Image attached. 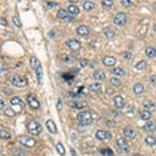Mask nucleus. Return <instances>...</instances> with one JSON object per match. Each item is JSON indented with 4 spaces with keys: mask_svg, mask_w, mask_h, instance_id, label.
<instances>
[{
    "mask_svg": "<svg viewBox=\"0 0 156 156\" xmlns=\"http://www.w3.org/2000/svg\"><path fill=\"white\" fill-rule=\"evenodd\" d=\"M77 120H78V122H80L81 125H90L91 122H93V113L89 111H82L78 113L77 116Z\"/></svg>",
    "mask_w": 156,
    "mask_h": 156,
    "instance_id": "f257e3e1",
    "label": "nucleus"
},
{
    "mask_svg": "<svg viewBox=\"0 0 156 156\" xmlns=\"http://www.w3.org/2000/svg\"><path fill=\"white\" fill-rule=\"evenodd\" d=\"M26 129H28V132L31 134V135H39V134H41V132H42L41 124H39L38 121H35V120L29 121L28 125H26Z\"/></svg>",
    "mask_w": 156,
    "mask_h": 156,
    "instance_id": "f03ea898",
    "label": "nucleus"
},
{
    "mask_svg": "<svg viewBox=\"0 0 156 156\" xmlns=\"http://www.w3.org/2000/svg\"><path fill=\"white\" fill-rule=\"evenodd\" d=\"M11 107L15 109V112H22L24 107H25V103L22 102V99L18 98V96H15L11 99Z\"/></svg>",
    "mask_w": 156,
    "mask_h": 156,
    "instance_id": "7ed1b4c3",
    "label": "nucleus"
},
{
    "mask_svg": "<svg viewBox=\"0 0 156 156\" xmlns=\"http://www.w3.org/2000/svg\"><path fill=\"white\" fill-rule=\"evenodd\" d=\"M126 21H128V17H126V15H125L124 12H119L117 15H115V17H113V22H115V25H117V26H125V24H126Z\"/></svg>",
    "mask_w": 156,
    "mask_h": 156,
    "instance_id": "20e7f679",
    "label": "nucleus"
},
{
    "mask_svg": "<svg viewBox=\"0 0 156 156\" xmlns=\"http://www.w3.org/2000/svg\"><path fill=\"white\" fill-rule=\"evenodd\" d=\"M18 142L25 147H34L35 146V143H37L35 139H34L33 137H30V135H21L18 138Z\"/></svg>",
    "mask_w": 156,
    "mask_h": 156,
    "instance_id": "39448f33",
    "label": "nucleus"
},
{
    "mask_svg": "<svg viewBox=\"0 0 156 156\" xmlns=\"http://www.w3.org/2000/svg\"><path fill=\"white\" fill-rule=\"evenodd\" d=\"M26 102H28L29 107L31 108V109H39L41 108V103H39V100L35 98V95H28V98H26Z\"/></svg>",
    "mask_w": 156,
    "mask_h": 156,
    "instance_id": "423d86ee",
    "label": "nucleus"
},
{
    "mask_svg": "<svg viewBox=\"0 0 156 156\" xmlns=\"http://www.w3.org/2000/svg\"><path fill=\"white\" fill-rule=\"evenodd\" d=\"M11 82H12L13 86H16V87H24V86H26V83H28L26 78L21 77V76H13Z\"/></svg>",
    "mask_w": 156,
    "mask_h": 156,
    "instance_id": "0eeeda50",
    "label": "nucleus"
},
{
    "mask_svg": "<svg viewBox=\"0 0 156 156\" xmlns=\"http://www.w3.org/2000/svg\"><path fill=\"white\" fill-rule=\"evenodd\" d=\"M95 137H96L98 141H107V139H111L112 138L111 133H108L107 130H96Z\"/></svg>",
    "mask_w": 156,
    "mask_h": 156,
    "instance_id": "6e6552de",
    "label": "nucleus"
},
{
    "mask_svg": "<svg viewBox=\"0 0 156 156\" xmlns=\"http://www.w3.org/2000/svg\"><path fill=\"white\" fill-rule=\"evenodd\" d=\"M67 47L72 51H78L81 48V42L77 39H69V41H67Z\"/></svg>",
    "mask_w": 156,
    "mask_h": 156,
    "instance_id": "1a4fd4ad",
    "label": "nucleus"
},
{
    "mask_svg": "<svg viewBox=\"0 0 156 156\" xmlns=\"http://www.w3.org/2000/svg\"><path fill=\"white\" fill-rule=\"evenodd\" d=\"M57 18L63 20V21H70L73 18V16L67 9H59L57 11Z\"/></svg>",
    "mask_w": 156,
    "mask_h": 156,
    "instance_id": "9d476101",
    "label": "nucleus"
},
{
    "mask_svg": "<svg viewBox=\"0 0 156 156\" xmlns=\"http://www.w3.org/2000/svg\"><path fill=\"white\" fill-rule=\"evenodd\" d=\"M122 133H124L125 138H129V139H135V138H137L135 130H133L132 128H125V129L122 130Z\"/></svg>",
    "mask_w": 156,
    "mask_h": 156,
    "instance_id": "9b49d317",
    "label": "nucleus"
},
{
    "mask_svg": "<svg viewBox=\"0 0 156 156\" xmlns=\"http://www.w3.org/2000/svg\"><path fill=\"white\" fill-rule=\"evenodd\" d=\"M77 34H78V35H81V37H87L89 34H90L89 26H86V25L78 26V28H77Z\"/></svg>",
    "mask_w": 156,
    "mask_h": 156,
    "instance_id": "f8f14e48",
    "label": "nucleus"
},
{
    "mask_svg": "<svg viewBox=\"0 0 156 156\" xmlns=\"http://www.w3.org/2000/svg\"><path fill=\"white\" fill-rule=\"evenodd\" d=\"M113 102H115V106L117 108H124L125 106H126V102H125V99L121 96V95H116V96L113 98Z\"/></svg>",
    "mask_w": 156,
    "mask_h": 156,
    "instance_id": "ddd939ff",
    "label": "nucleus"
},
{
    "mask_svg": "<svg viewBox=\"0 0 156 156\" xmlns=\"http://www.w3.org/2000/svg\"><path fill=\"white\" fill-rule=\"evenodd\" d=\"M116 57H113V56H106V57L103 59V64L106 65V67H115L116 64Z\"/></svg>",
    "mask_w": 156,
    "mask_h": 156,
    "instance_id": "4468645a",
    "label": "nucleus"
},
{
    "mask_svg": "<svg viewBox=\"0 0 156 156\" xmlns=\"http://www.w3.org/2000/svg\"><path fill=\"white\" fill-rule=\"evenodd\" d=\"M46 126H47V129H48V132H50L51 134H56V133H57V128H56V124H55L52 120H47V121H46Z\"/></svg>",
    "mask_w": 156,
    "mask_h": 156,
    "instance_id": "2eb2a0df",
    "label": "nucleus"
},
{
    "mask_svg": "<svg viewBox=\"0 0 156 156\" xmlns=\"http://www.w3.org/2000/svg\"><path fill=\"white\" fill-rule=\"evenodd\" d=\"M103 34H104V35H106L107 38H109V39H112V38H115V37H116L115 29L109 28V26H107V28H104V29H103Z\"/></svg>",
    "mask_w": 156,
    "mask_h": 156,
    "instance_id": "dca6fc26",
    "label": "nucleus"
},
{
    "mask_svg": "<svg viewBox=\"0 0 156 156\" xmlns=\"http://www.w3.org/2000/svg\"><path fill=\"white\" fill-rule=\"evenodd\" d=\"M94 78L96 81H106V78H107V74L104 73L103 70H95L94 72Z\"/></svg>",
    "mask_w": 156,
    "mask_h": 156,
    "instance_id": "f3484780",
    "label": "nucleus"
},
{
    "mask_svg": "<svg viewBox=\"0 0 156 156\" xmlns=\"http://www.w3.org/2000/svg\"><path fill=\"white\" fill-rule=\"evenodd\" d=\"M70 107L73 108V109H83V108H86V103L85 102H72L70 103Z\"/></svg>",
    "mask_w": 156,
    "mask_h": 156,
    "instance_id": "a211bd4d",
    "label": "nucleus"
},
{
    "mask_svg": "<svg viewBox=\"0 0 156 156\" xmlns=\"http://www.w3.org/2000/svg\"><path fill=\"white\" fill-rule=\"evenodd\" d=\"M82 5H83V9L85 11H93L94 8H95V3L93 2V0H85Z\"/></svg>",
    "mask_w": 156,
    "mask_h": 156,
    "instance_id": "6ab92c4d",
    "label": "nucleus"
},
{
    "mask_svg": "<svg viewBox=\"0 0 156 156\" xmlns=\"http://www.w3.org/2000/svg\"><path fill=\"white\" fill-rule=\"evenodd\" d=\"M11 137H12V134L7 129H0V139L8 141V139H11Z\"/></svg>",
    "mask_w": 156,
    "mask_h": 156,
    "instance_id": "aec40b11",
    "label": "nucleus"
},
{
    "mask_svg": "<svg viewBox=\"0 0 156 156\" xmlns=\"http://www.w3.org/2000/svg\"><path fill=\"white\" fill-rule=\"evenodd\" d=\"M68 12L70 13L72 16H78L80 15V8L77 5H74V4H70V5L68 7Z\"/></svg>",
    "mask_w": 156,
    "mask_h": 156,
    "instance_id": "412c9836",
    "label": "nucleus"
},
{
    "mask_svg": "<svg viewBox=\"0 0 156 156\" xmlns=\"http://www.w3.org/2000/svg\"><path fill=\"white\" fill-rule=\"evenodd\" d=\"M143 129L146 130V132H156V125L154 122H151V121H147V122L145 124V126H143Z\"/></svg>",
    "mask_w": 156,
    "mask_h": 156,
    "instance_id": "4be33fe9",
    "label": "nucleus"
},
{
    "mask_svg": "<svg viewBox=\"0 0 156 156\" xmlns=\"http://www.w3.org/2000/svg\"><path fill=\"white\" fill-rule=\"evenodd\" d=\"M139 116H141V119L142 120H151V117H152V115H151V112L150 111H147V109H143V111H141V113H139Z\"/></svg>",
    "mask_w": 156,
    "mask_h": 156,
    "instance_id": "5701e85b",
    "label": "nucleus"
},
{
    "mask_svg": "<svg viewBox=\"0 0 156 156\" xmlns=\"http://www.w3.org/2000/svg\"><path fill=\"white\" fill-rule=\"evenodd\" d=\"M146 55L147 57L154 59L156 56V48H154V47H146Z\"/></svg>",
    "mask_w": 156,
    "mask_h": 156,
    "instance_id": "b1692460",
    "label": "nucleus"
},
{
    "mask_svg": "<svg viewBox=\"0 0 156 156\" xmlns=\"http://www.w3.org/2000/svg\"><path fill=\"white\" fill-rule=\"evenodd\" d=\"M102 7L104 9H112V7H113V0H102Z\"/></svg>",
    "mask_w": 156,
    "mask_h": 156,
    "instance_id": "393cba45",
    "label": "nucleus"
},
{
    "mask_svg": "<svg viewBox=\"0 0 156 156\" xmlns=\"http://www.w3.org/2000/svg\"><path fill=\"white\" fill-rule=\"evenodd\" d=\"M133 91H134V94H142L145 91V86L142 83H135L133 87Z\"/></svg>",
    "mask_w": 156,
    "mask_h": 156,
    "instance_id": "a878e982",
    "label": "nucleus"
},
{
    "mask_svg": "<svg viewBox=\"0 0 156 156\" xmlns=\"http://www.w3.org/2000/svg\"><path fill=\"white\" fill-rule=\"evenodd\" d=\"M109 82H111V85H112V86H115V87H120V86L122 85L121 80H120V78H117V77H112L111 80H109Z\"/></svg>",
    "mask_w": 156,
    "mask_h": 156,
    "instance_id": "bb28decb",
    "label": "nucleus"
},
{
    "mask_svg": "<svg viewBox=\"0 0 156 156\" xmlns=\"http://www.w3.org/2000/svg\"><path fill=\"white\" fill-rule=\"evenodd\" d=\"M117 147H119V148H128V142L124 139V138H119V139H117Z\"/></svg>",
    "mask_w": 156,
    "mask_h": 156,
    "instance_id": "cd10ccee",
    "label": "nucleus"
},
{
    "mask_svg": "<svg viewBox=\"0 0 156 156\" xmlns=\"http://www.w3.org/2000/svg\"><path fill=\"white\" fill-rule=\"evenodd\" d=\"M145 142H146L148 146H156V138L152 137V135L146 137V138H145Z\"/></svg>",
    "mask_w": 156,
    "mask_h": 156,
    "instance_id": "c85d7f7f",
    "label": "nucleus"
},
{
    "mask_svg": "<svg viewBox=\"0 0 156 156\" xmlns=\"http://www.w3.org/2000/svg\"><path fill=\"white\" fill-rule=\"evenodd\" d=\"M4 115L5 116H8V117H13L16 115V112H15V109H13L12 107H8V108H4Z\"/></svg>",
    "mask_w": 156,
    "mask_h": 156,
    "instance_id": "c756f323",
    "label": "nucleus"
},
{
    "mask_svg": "<svg viewBox=\"0 0 156 156\" xmlns=\"http://www.w3.org/2000/svg\"><path fill=\"white\" fill-rule=\"evenodd\" d=\"M30 67H31L34 70H35V69L39 67V61H38V59L37 57H34V56H31V57H30Z\"/></svg>",
    "mask_w": 156,
    "mask_h": 156,
    "instance_id": "7c9ffc66",
    "label": "nucleus"
},
{
    "mask_svg": "<svg viewBox=\"0 0 156 156\" xmlns=\"http://www.w3.org/2000/svg\"><path fill=\"white\" fill-rule=\"evenodd\" d=\"M143 107H145L147 111H151V109H154V108H155V104L151 100H145V102H143Z\"/></svg>",
    "mask_w": 156,
    "mask_h": 156,
    "instance_id": "2f4dec72",
    "label": "nucleus"
},
{
    "mask_svg": "<svg viewBox=\"0 0 156 156\" xmlns=\"http://www.w3.org/2000/svg\"><path fill=\"white\" fill-rule=\"evenodd\" d=\"M35 72H37V77H38V83H42V77H43V69L42 67L39 65V67L35 69Z\"/></svg>",
    "mask_w": 156,
    "mask_h": 156,
    "instance_id": "473e14b6",
    "label": "nucleus"
},
{
    "mask_svg": "<svg viewBox=\"0 0 156 156\" xmlns=\"http://www.w3.org/2000/svg\"><path fill=\"white\" fill-rule=\"evenodd\" d=\"M112 73H113L115 76H120V77L125 76V70H124L122 68H115V69H112Z\"/></svg>",
    "mask_w": 156,
    "mask_h": 156,
    "instance_id": "72a5a7b5",
    "label": "nucleus"
},
{
    "mask_svg": "<svg viewBox=\"0 0 156 156\" xmlns=\"http://www.w3.org/2000/svg\"><path fill=\"white\" fill-rule=\"evenodd\" d=\"M146 68H147V63H146V61H139V63L135 65V69H137V70H145Z\"/></svg>",
    "mask_w": 156,
    "mask_h": 156,
    "instance_id": "f704fd0d",
    "label": "nucleus"
},
{
    "mask_svg": "<svg viewBox=\"0 0 156 156\" xmlns=\"http://www.w3.org/2000/svg\"><path fill=\"white\" fill-rule=\"evenodd\" d=\"M56 150H57V152L60 154V155H65V148H64V146H63V143H57L56 145Z\"/></svg>",
    "mask_w": 156,
    "mask_h": 156,
    "instance_id": "c9c22d12",
    "label": "nucleus"
},
{
    "mask_svg": "<svg viewBox=\"0 0 156 156\" xmlns=\"http://www.w3.org/2000/svg\"><path fill=\"white\" fill-rule=\"evenodd\" d=\"M91 91H100L103 87H102V85L100 83H93V85H90V87H89Z\"/></svg>",
    "mask_w": 156,
    "mask_h": 156,
    "instance_id": "e433bc0d",
    "label": "nucleus"
},
{
    "mask_svg": "<svg viewBox=\"0 0 156 156\" xmlns=\"http://www.w3.org/2000/svg\"><path fill=\"white\" fill-rule=\"evenodd\" d=\"M12 22L15 24V26L16 28H21V21H20V18H18V16H13V18H12Z\"/></svg>",
    "mask_w": 156,
    "mask_h": 156,
    "instance_id": "4c0bfd02",
    "label": "nucleus"
},
{
    "mask_svg": "<svg viewBox=\"0 0 156 156\" xmlns=\"http://www.w3.org/2000/svg\"><path fill=\"white\" fill-rule=\"evenodd\" d=\"M100 152L103 155H107V156H113V151H112L111 148H102Z\"/></svg>",
    "mask_w": 156,
    "mask_h": 156,
    "instance_id": "58836bf2",
    "label": "nucleus"
},
{
    "mask_svg": "<svg viewBox=\"0 0 156 156\" xmlns=\"http://www.w3.org/2000/svg\"><path fill=\"white\" fill-rule=\"evenodd\" d=\"M121 5L125 8H130V7H133V3L130 0H121Z\"/></svg>",
    "mask_w": 156,
    "mask_h": 156,
    "instance_id": "ea45409f",
    "label": "nucleus"
},
{
    "mask_svg": "<svg viewBox=\"0 0 156 156\" xmlns=\"http://www.w3.org/2000/svg\"><path fill=\"white\" fill-rule=\"evenodd\" d=\"M63 61L64 63H72V61H74V57H72V56H69V55H64Z\"/></svg>",
    "mask_w": 156,
    "mask_h": 156,
    "instance_id": "a19ab883",
    "label": "nucleus"
},
{
    "mask_svg": "<svg viewBox=\"0 0 156 156\" xmlns=\"http://www.w3.org/2000/svg\"><path fill=\"white\" fill-rule=\"evenodd\" d=\"M0 25H2V26H8L7 20H5V18H3L2 16H0Z\"/></svg>",
    "mask_w": 156,
    "mask_h": 156,
    "instance_id": "79ce46f5",
    "label": "nucleus"
},
{
    "mask_svg": "<svg viewBox=\"0 0 156 156\" xmlns=\"http://www.w3.org/2000/svg\"><path fill=\"white\" fill-rule=\"evenodd\" d=\"M47 5H48L50 8H54V7L57 5V3H55V2H50V3H47Z\"/></svg>",
    "mask_w": 156,
    "mask_h": 156,
    "instance_id": "37998d69",
    "label": "nucleus"
},
{
    "mask_svg": "<svg viewBox=\"0 0 156 156\" xmlns=\"http://www.w3.org/2000/svg\"><path fill=\"white\" fill-rule=\"evenodd\" d=\"M150 81H151V82H152V83H154V85H156V74H154V76H151V77H150Z\"/></svg>",
    "mask_w": 156,
    "mask_h": 156,
    "instance_id": "c03bdc74",
    "label": "nucleus"
},
{
    "mask_svg": "<svg viewBox=\"0 0 156 156\" xmlns=\"http://www.w3.org/2000/svg\"><path fill=\"white\" fill-rule=\"evenodd\" d=\"M124 59L130 60V59H132V54H129V52H128V54H124Z\"/></svg>",
    "mask_w": 156,
    "mask_h": 156,
    "instance_id": "a18cd8bd",
    "label": "nucleus"
},
{
    "mask_svg": "<svg viewBox=\"0 0 156 156\" xmlns=\"http://www.w3.org/2000/svg\"><path fill=\"white\" fill-rule=\"evenodd\" d=\"M5 108V104H4V100L3 99H0V109H4Z\"/></svg>",
    "mask_w": 156,
    "mask_h": 156,
    "instance_id": "49530a36",
    "label": "nucleus"
},
{
    "mask_svg": "<svg viewBox=\"0 0 156 156\" xmlns=\"http://www.w3.org/2000/svg\"><path fill=\"white\" fill-rule=\"evenodd\" d=\"M80 63H81V67H83V68L86 67V65H87V61H86V60H81Z\"/></svg>",
    "mask_w": 156,
    "mask_h": 156,
    "instance_id": "de8ad7c7",
    "label": "nucleus"
},
{
    "mask_svg": "<svg viewBox=\"0 0 156 156\" xmlns=\"http://www.w3.org/2000/svg\"><path fill=\"white\" fill-rule=\"evenodd\" d=\"M70 152H72V156H77V154H76V151H74V150H73V148L70 150Z\"/></svg>",
    "mask_w": 156,
    "mask_h": 156,
    "instance_id": "09e8293b",
    "label": "nucleus"
},
{
    "mask_svg": "<svg viewBox=\"0 0 156 156\" xmlns=\"http://www.w3.org/2000/svg\"><path fill=\"white\" fill-rule=\"evenodd\" d=\"M112 91H113V90H112V87H108V90H107V93H108V94H112Z\"/></svg>",
    "mask_w": 156,
    "mask_h": 156,
    "instance_id": "8fccbe9b",
    "label": "nucleus"
},
{
    "mask_svg": "<svg viewBox=\"0 0 156 156\" xmlns=\"http://www.w3.org/2000/svg\"><path fill=\"white\" fill-rule=\"evenodd\" d=\"M69 2H70L72 4H74V3H77V2H80V0H69Z\"/></svg>",
    "mask_w": 156,
    "mask_h": 156,
    "instance_id": "3c124183",
    "label": "nucleus"
},
{
    "mask_svg": "<svg viewBox=\"0 0 156 156\" xmlns=\"http://www.w3.org/2000/svg\"><path fill=\"white\" fill-rule=\"evenodd\" d=\"M60 107H61V100H59V103H57V108L60 109Z\"/></svg>",
    "mask_w": 156,
    "mask_h": 156,
    "instance_id": "603ef678",
    "label": "nucleus"
},
{
    "mask_svg": "<svg viewBox=\"0 0 156 156\" xmlns=\"http://www.w3.org/2000/svg\"><path fill=\"white\" fill-rule=\"evenodd\" d=\"M154 30H155V33H156V22H155V25H154Z\"/></svg>",
    "mask_w": 156,
    "mask_h": 156,
    "instance_id": "864d4df0",
    "label": "nucleus"
},
{
    "mask_svg": "<svg viewBox=\"0 0 156 156\" xmlns=\"http://www.w3.org/2000/svg\"><path fill=\"white\" fill-rule=\"evenodd\" d=\"M2 152H3V147L0 146V154H2Z\"/></svg>",
    "mask_w": 156,
    "mask_h": 156,
    "instance_id": "5fc2aeb1",
    "label": "nucleus"
},
{
    "mask_svg": "<svg viewBox=\"0 0 156 156\" xmlns=\"http://www.w3.org/2000/svg\"><path fill=\"white\" fill-rule=\"evenodd\" d=\"M2 72H3V69H2V68H0V74H2Z\"/></svg>",
    "mask_w": 156,
    "mask_h": 156,
    "instance_id": "6e6d98bb",
    "label": "nucleus"
},
{
    "mask_svg": "<svg viewBox=\"0 0 156 156\" xmlns=\"http://www.w3.org/2000/svg\"><path fill=\"white\" fill-rule=\"evenodd\" d=\"M134 156H141V155H134Z\"/></svg>",
    "mask_w": 156,
    "mask_h": 156,
    "instance_id": "4d7b16f0",
    "label": "nucleus"
}]
</instances>
